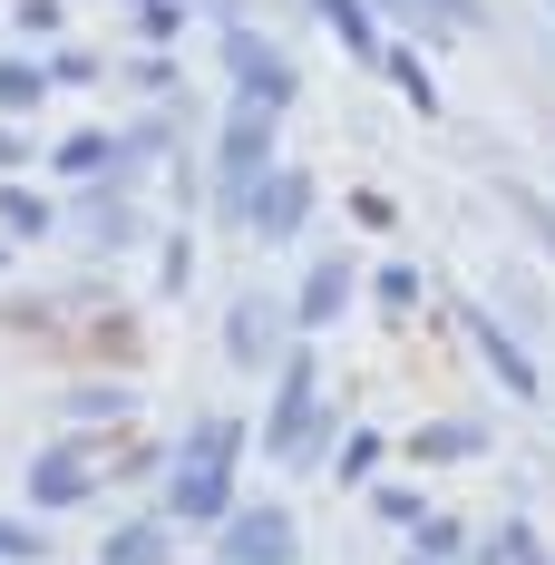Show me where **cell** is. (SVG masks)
I'll list each match as a JSON object with an SVG mask.
<instances>
[{
    "label": "cell",
    "mask_w": 555,
    "mask_h": 565,
    "mask_svg": "<svg viewBox=\"0 0 555 565\" xmlns=\"http://www.w3.org/2000/svg\"><path fill=\"white\" fill-rule=\"evenodd\" d=\"M0 225H10V234H50V205L20 195V185H0Z\"/></svg>",
    "instance_id": "d6986e66"
},
{
    "label": "cell",
    "mask_w": 555,
    "mask_h": 565,
    "mask_svg": "<svg viewBox=\"0 0 555 565\" xmlns=\"http://www.w3.org/2000/svg\"><path fill=\"white\" fill-rule=\"evenodd\" d=\"M98 565H175V526L167 516H127L108 546H98Z\"/></svg>",
    "instance_id": "8fae6325"
},
{
    "label": "cell",
    "mask_w": 555,
    "mask_h": 565,
    "mask_svg": "<svg viewBox=\"0 0 555 565\" xmlns=\"http://www.w3.org/2000/svg\"><path fill=\"white\" fill-rule=\"evenodd\" d=\"M274 175V117H234L215 147V205L224 215H244V195Z\"/></svg>",
    "instance_id": "5b68a950"
},
{
    "label": "cell",
    "mask_w": 555,
    "mask_h": 565,
    "mask_svg": "<svg viewBox=\"0 0 555 565\" xmlns=\"http://www.w3.org/2000/svg\"><path fill=\"white\" fill-rule=\"evenodd\" d=\"M389 10H399V20H419V30H439V40H468V30L488 20L478 0H389Z\"/></svg>",
    "instance_id": "5bb4252c"
},
{
    "label": "cell",
    "mask_w": 555,
    "mask_h": 565,
    "mask_svg": "<svg viewBox=\"0 0 555 565\" xmlns=\"http://www.w3.org/2000/svg\"><path fill=\"white\" fill-rule=\"evenodd\" d=\"M371 468H381V429H351V439L332 449V478H351V488H361Z\"/></svg>",
    "instance_id": "e0dca14e"
},
{
    "label": "cell",
    "mask_w": 555,
    "mask_h": 565,
    "mask_svg": "<svg viewBox=\"0 0 555 565\" xmlns=\"http://www.w3.org/2000/svg\"><path fill=\"white\" fill-rule=\"evenodd\" d=\"M20 30H30V40H50V30H58V0H20Z\"/></svg>",
    "instance_id": "484cf974"
},
{
    "label": "cell",
    "mask_w": 555,
    "mask_h": 565,
    "mask_svg": "<svg viewBox=\"0 0 555 565\" xmlns=\"http://www.w3.org/2000/svg\"><path fill=\"white\" fill-rule=\"evenodd\" d=\"M0 565H50V536H40V526H10V516H0Z\"/></svg>",
    "instance_id": "ffe728a7"
},
{
    "label": "cell",
    "mask_w": 555,
    "mask_h": 565,
    "mask_svg": "<svg viewBox=\"0 0 555 565\" xmlns=\"http://www.w3.org/2000/svg\"><path fill=\"white\" fill-rule=\"evenodd\" d=\"M458 546H468V536H458L448 516H419V556H429V565H439V556H458Z\"/></svg>",
    "instance_id": "603a6c76"
},
{
    "label": "cell",
    "mask_w": 555,
    "mask_h": 565,
    "mask_svg": "<svg viewBox=\"0 0 555 565\" xmlns=\"http://www.w3.org/2000/svg\"><path fill=\"white\" fill-rule=\"evenodd\" d=\"M409 302H419V274H409V264H381V312H389V322H399Z\"/></svg>",
    "instance_id": "7402d4cb"
},
{
    "label": "cell",
    "mask_w": 555,
    "mask_h": 565,
    "mask_svg": "<svg viewBox=\"0 0 555 565\" xmlns=\"http://www.w3.org/2000/svg\"><path fill=\"white\" fill-rule=\"evenodd\" d=\"M40 98H50V78L30 58H0V108H40Z\"/></svg>",
    "instance_id": "ac0fdd59"
},
{
    "label": "cell",
    "mask_w": 555,
    "mask_h": 565,
    "mask_svg": "<svg viewBox=\"0 0 555 565\" xmlns=\"http://www.w3.org/2000/svg\"><path fill=\"white\" fill-rule=\"evenodd\" d=\"M322 439H332L322 371H312V351H282V399H274V419H264V449H274L282 468H312V458H322Z\"/></svg>",
    "instance_id": "7a4b0ae2"
},
{
    "label": "cell",
    "mask_w": 555,
    "mask_h": 565,
    "mask_svg": "<svg viewBox=\"0 0 555 565\" xmlns=\"http://www.w3.org/2000/svg\"><path fill=\"white\" fill-rule=\"evenodd\" d=\"M108 167H117V147H108V137H68V147H58V175H78V185H98Z\"/></svg>",
    "instance_id": "2e32d148"
},
{
    "label": "cell",
    "mask_w": 555,
    "mask_h": 565,
    "mask_svg": "<svg viewBox=\"0 0 555 565\" xmlns=\"http://www.w3.org/2000/svg\"><path fill=\"white\" fill-rule=\"evenodd\" d=\"M381 58H389V78H399V98H409L419 117H439V88H429V68H419V50H381Z\"/></svg>",
    "instance_id": "9a60e30c"
},
{
    "label": "cell",
    "mask_w": 555,
    "mask_h": 565,
    "mask_svg": "<svg viewBox=\"0 0 555 565\" xmlns=\"http://www.w3.org/2000/svg\"><path fill=\"white\" fill-rule=\"evenodd\" d=\"M302 215H312V175H302V167H274L254 195H244V215H234V225H254L264 244H292Z\"/></svg>",
    "instance_id": "8992f818"
},
{
    "label": "cell",
    "mask_w": 555,
    "mask_h": 565,
    "mask_svg": "<svg viewBox=\"0 0 555 565\" xmlns=\"http://www.w3.org/2000/svg\"><path fill=\"white\" fill-rule=\"evenodd\" d=\"M215 536H224V565H302V516L274 508V498L264 508H234Z\"/></svg>",
    "instance_id": "277c9868"
},
{
    "label": "cell",
    "mask_w": 555,
    "mask_h": 565,
    "mask_svg": "<svg viewBox=\"0 0 555 565\" xmlns=\"http://www.w3.org/2000/svg\"><path fill=\"white\" fill-rule=\"evenodd\" d=\"M224 68H234V88H244V117H282L292 108V58L274 40H254V30H224Z\"/></svg>",
    "instance_id": "3957f363"
},
{
    "label": "cell",
    "mask_w": 555,
    "mask_h": 565,
    "mask_svg": "<svg viewBox=\"0 0 555 565\" xmlns=\"http://www.w3.org/2000/svg\"><path fill=\"white\" fill-rule=\"evenodd\" d=\"M371 516H381V526H419V488H371Z\"/></svg>",
    "instance_id": "44dd1931"
},
{
    "label": "cell",
    "mask_w": 555,
    "mask_h": 565,
    "mask_svg": "<svg viewBox=\"0 0 555 565\" xmlns=\"http://www.w3.org/2000/svg\"><path fill=\"white\" fill-rule=\"evenodd\" d=\"M409 458H488V419H429Z\"/></svg>",
    "instance_id": "4fadbf2b"
},
{
    "label": "cell",
    "mask_w": 555,
    "mask_h": 565,
    "mask_svg": "<svg viewBox=\"0 0 555 565\" xmlns=\"http://www.w3.org/2000/svg\"><path fill=\"white\" fill-rule=\"evenodd\" d=\"M40 78H58V88H78V78H98V58H88V50H58L50 68H40Z\"/></svg>",
    "instance_id": "cb8c5ba5"
},
{
    "label": "cell",
    "mask_w": 555,
    "mask_h": 565,
    "mask_svg": "<svg viewBox=\"0 0 555 565\" xmlns=\"http://www.w3.org/2000/svg\"><path fill=\"white\" fill-rule=\"evenodd\" d=\"M341 302H351V254H322V264L302 274V292H292V322H302V332H332Z\"/></svg>",
    "instance_id": "30bf717a"
},
{
    "label": "cell",
    "mask_w": 555,
    "mask_h": 565,
    "mask_svg": "<svg viewBox=\"0 0 555 565\" xmlns=\"http://www.w3.org/2000/svg\"><path fill=\"white\" fill-rule=\"evenodd\" d=\"M282 322H292L282 302H264V292H244V302L224 312V361H244V371H264V361L282 351Z\"/></svg>",
    "instance_id": "ba28073f"
},
{
    "label": "cell",
    "mask_w": 555,
    "mask_h": 565,
    "mask_svg": "<svg viewBox=\"0 0 555 565\" xmlns=\"http://www.w3.org/2000/svg\"><path fill=\"white\" fill-rule=\"evenodd\" d=\"M234 458H244V419H195L167 458V526H224L234 516Z\"/></svg>",
    "instance_id": "6da1fadb"
},
{
    "label": "cell",
    "mask_w": 555,
    "mask_h": 565,
    "mask_svg": "<svg viewBox=\"0 0 555 565\" xmlns=\"http://www.w3.org/2000/svg\"><path fill=\"white\" fill-rule=\"evenodd\" d=\"M312 10H322V20H332V40L351 58H381L389 40H381V20H371V0H312Z\"/></svg>",
    "instance_id": "7c38bea8"
},
{
    "label": "cell",
    "mask_w": 555,
    "mask_h": 565,
    "mask_svg": "<svg viewBox=\"0 0 555 565\" xmlns=\"http://www.w3.org/2000/svg\"><path fill=\"white\" fill-rule=\"evenodd\" d=\"M458 332L478 341V361H488V371H498V381H506V391H516V399H536V361L516 351V332H506V322H488V312L468 302V322H458Z\"/></svg>",
    "instance_id": "9c48e42d"
},
{
    "label": "cell",
    "mask_w": 555,
    "mask_h": 565,
    "mask_svg": "<svg viewBox=\"0 0 555 565\" xmlns=\"http://www.w3.org/2000/svg\"><path fill=\"white\" fill-rule=\"evenodd\" d=\"M88 488H98V458L78 449V439H58V449H40L30 458V508H78V498H88Z\"/></svg>",
    "instance_id": "52a82bcc"
},
{
    "label": "cell",
    "mask_w": 555,
    "mask_h": 565,
    "mask_svg": "<svg viewBox=\"0 0 555 565\" xmlns=\"http://www.w3.org/2000/svg\"><path fill=\"white\" fill-rule=\"evenodd\" d=\"M68 409H78V419H127V391H78Z\"/></svg>",
    "instance_id": "d4e9b609"
},
{
    "label": "cell",
    "mask_w": 555,
    "mask_h": 565,
    "mask_svg": "<svg viewBox=\"0 0 555 565\" xmlns=\"http://www.w3.org/2000/svg\"><path fill=\"white\" fill-rule=\"evenodd\" d=\"M409 565H429V556H409Z\"/></svg>",
    "instance_id": "4316f807"
}]
</instances>
